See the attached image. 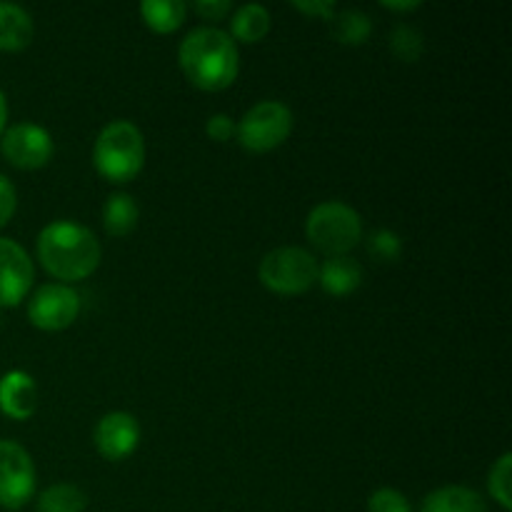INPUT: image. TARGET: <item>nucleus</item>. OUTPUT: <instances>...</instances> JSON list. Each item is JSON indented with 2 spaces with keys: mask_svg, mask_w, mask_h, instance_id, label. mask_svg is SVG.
<instances>
[{
  "mask_svg": "<svg viewBox=\"0 0 512 512\" xmlns=\"http://www.w3.org/2000/svg\"><path fill=\"white\" fill-rule=\"evenodd\" d=\"M15 205H18V193H15L13 183L0 173V228L13 218Z\"/></svg>",
  "mask_w": 512,
  "mask_h": 512,
  "instance_id": "nucleus-26",
  "label": "nucleus"
},
{
  "mask_svg": "<svg viewBox=\"0 0 512 512\" xmlns=\"http://www.w3.org/2000/svg\"><path fill=\"white\" fill-rule=\"evenodd\" d=\"M93 443L105 460L120 463L135 453L140 443V425L135 415L125 410H113L98 420L93 433Z\"/></svg>",
  "mask_w": 512,
  "mask_h": 512,
  "instance_id": "nucleus-11",
  "label": "nucleus"
},
{
  "mask_svg": "<svg viewBox=\"0 0 512 512\" xmlns=\"http://www.w3.org/2000/svg\"><path fill=\"white\" fill-rule=\"evenodd\" d=\"M423 512H488L483 495L463 485L438 488L425 498Z\"/></svg>",
  "mask_w": 512,
  "mask_h": 512,
  "instance_id": "nucleus-15",
  "label": "nucleus"
},
{
  "mask_svg": "<svg viewBox=\"0 0 512 512\" xmlns=\"http://www.w3.org/2000/svg\"><path fill=\"white\" fill-rule=\"evenodd\" d=\"M140 210L135 203L133 195L128 193H113L103 205V225L108 230V235L115 238H123V235L133 233L135 225H138Z\"/></svg>",
  "mask_w": 512,
  "mask_h": 512,
  "instance_id": "nucleus-17",
  "label": "nucleus"
},
{
  "mask_svg": "<svg viewBox=\"0 0 512 512\" xmlns=\"http://www.w3.org/2000/svg\"><path fill=\"white\" fill-rule=\"evenodd\" d=\"M368 253L373 255V258L383 260V263H395V260L400 258V253H403V240H400V235L393 233V230L380 228L370 235Z\"/></svg>",
  "mask_w": 512,
  "mask_h": 512,
  "instance_id": "nucleus-23",
  "label": "nucleus"
},
{
  "mask_svg": "<svg viewBox=\"0 0 512 512\" xmlns=\"http://www.w3.org/2000/svg\"><path fill=\"white\" fill-rule=\"evenodd\" d=\"M305 235L328 258L348 255L363 240V218L343 200H325L308 213Z\"/></svg>",
  "mask_w": 512,
  "mask_h": 512,
  "instance_id": "nucleus-4",
  "label": "nucleus"
},
{
  "mask_svg": "<svg viewBox=\"0 0 512 512\" xmlns=\"http://www.w3.org/2000/svg\"><path fill=\"white\" fill-rule=\"evenodd\" d=\"M98 238L73 220L48 223L38 235V260L53 278L83 280L100 265Z\"/></svg>",
  "mask_w": 512,
  "mask_h": 512,
  "instance_id": "nucleus-2",
  "label": "nucleus"
},
{
  "mask_svg": "<svg viewBox=\"0 0 512 512\" xmlns=\"http://www.w3.org/2000/svg\"><path fill=\"white\" fill-rule=\"evenodd\" d=\"M390 50H393L395 58H400L403 63H415L420 60L425 50V38L415 25L400 23L390 30Z\"/></svg>",
  "mask_w": 512,
  "mask_h": 512,
  "instance_id": "nucleus-21",
  "label": "nucleus"
},
{
  "mask_svg": "<svg viewBox=\"0 0 512 512\" xmlns=\"http://www.w3.org/2000/svg\"><path fill=\"white\" fill-rule=\"evenodd\" d=\"M140 15H143L145 25L153 28L155 33H173L183 25L188 5L183 0H143Z\"/></svg>",
  "mask_w": 512,
  "mask_h": 512,
  "instance_id": "nucleus-18",
  "label": "nucleus"
},
{
  "mask_svg": "<svg viewBox=\"0 0 512 512\" xmlns=\"http://www.w3.org/2000/svg\"><path fill=\"white\" fill-rule=\"evenodd\" d=\"M290 5H293L295 10H300V13L323 20H330L335 15V10H338V5H335L333 0H313V3H310V0H290Z\"/></svg>",
  "mask_w": 512,
  "mask_h": 512,
  "instance_id": "nucleus-27",
  "label": "nucleus"
},
{
  "mask_svg": "<svg viewBox=\"0 0 512 512\" xmlns=\"http://www.w3.org/2000/svg\"><path fill=\"white\" fill-rule=\"evenodd\" d=\"M35 493V465L28 450L13 440H0V505L18 510Z\"/></svg>",
  "mask_w": 512,
  "mask_h": 512,
  "instance_id": "nucleus-7",
  "label": "nucleus"
},
{
  "mask_svg": "<svg viewBox=\"0 0 512 512\" xmlns=\"http://www.w3.org/2000/svg\"><path fill=\"white\" fill-rule=\"evenodd\" d=\"M178 60L190 83L203 90H223L238 78V45L230 38V33L213 25L190 30L180 40Z\"/></svg>",
  "mask_w": 512,
  "mask_h": 512,
  "instance_id": "nucleus-1",
  "label": "nucleus"
},
{
  "mask_svg": "<svg viewBox=\"0 0 512 512\" xmlns=\"http://www.w3.org/2000/svg\"><path fill=\"white\" fill-rule=\"evenodd\" d=\"M205 133H208L210 140H218V143H225L235 135V123L230 115L225 113H215L210 115L208 123H205Z\"/></svg>",
  "mask_w": 512,
  "mask_h": 512,
  "instance_id": "nucleus-25",
  "label": "nucleus"
},
{
  "mask_svg": "<svg viewBox=\"0 0 512 512\" xmlns=\"http://www.w3.org/2000/svg\"><path fill=\"white\" fill-rule=\"evenodd\" d=\"M318 258L298 245L273 248L260 260V283L278 295H300L318 283Z\"/></svg>",
  "mask_w": 512,
  "mask_h": 512,
  "instance_id": "nucleus-5",
  "label": "nucleus"
},
{
  "mask_svg": "<svg viewBox=\"0 0 512 512\" xmlns=\"http://www.w3.org/2000/svg\"><path fill=\"white\" fill-rule=\"evenodd\" d=\"M80 313V295L65 283L40 285L28 300V318L40 330H63Z\"/></svg>",
  "mask_w": 512,
  "mask_h": 512,
  "instance_id": "nucleus-8",
  "label": "nucleus"
},
{
  "mask_svg": "<svg viewBox=\"0 0 512 512\" xmlns=\"http://www.w3.org/2000/svg\"><path fill=\"white\" fill-rule=\"evenodd\" d=\"M35 25L28 10L18 3L0 0V50H23L33 40Z\"/></svg>",
  "mask_w": 512,
  "mask_h": 512,
  "instance_id": "nucleus-14",
  "label": "nucleus"
},
{
  "mask_svg": "<svg viewBox=\"0 0 512 512\" xmlns=\"http://www.w3.org/2000/svg\"><path fill=\"white\" fill-rule=\"evenodd\" d=\"M193 10L208 20H220L233 10V3L230 0H195Z\"/></svg>",
  "mask_w": 512,
  "mask_h": 512,
  "instance_id": "nucleus-28",
  "label": "nucleus"
},
{
  "mask_svg": "<svg viewBox=\"0 0 512 512\" xmlns=\"http://www.w3.org/2000/svg\"><path fill=\"white\" fill-rule=\"evenodd\" d=\"M5 120H8V100H5V93L0 90V133L5 128Z\"/></svg>",
  "mask_w": 512,
  "mask_h": 512,
  "instance_id": "nucleus-30",
  "label": "nucleus"
},
{
  "mask_svg": "<svg viewBox=\"0 0 512 512\" xmlns=\"http://www.w3.org/2000/svg\"><path fill=\"white\" fill-rule=\"evenodd\" d=\"M510 468H512V453H503L498 460H495L493 468H490V475H488L490 495H493V500L503 510H510L512 508Z\"/></svg>",
  "mask_w": 512,
  "mask_h": 512,
  "instance_id": "nucleus-22",
  "label": "nucleus"
},
{
  "mask_svg": "<svg viewBox=\"0 0 512 512\" xmlns=\"http://www.w3.org/2000/svg\"><path fill=\"white\" fill-rule=\"evenodd\" d=\"M318 283L323 285V290L328 295L343 298V295H350L353 290L360 288V283H363V268L350 255H333V258H328L318 268Z\"/></svg>",
  "mask_w": 512,
  "mask_h": 512,
  "instance_id": "nucleus-13",
  "label": "nucleus"
},
{
  "mask_svg": "<svg viewBox=\"0 0 512 512\" xmlns=\"http://www.w3.org/2000/svg\"><path fill=\"white\" fill-rule=\"evenodd\" d=\"M38 405V388L33 375L10 370L0 378V413L13 420H28Z\"/></svg>",
  "mask_w": 512,
  "mask_h": 512,
  "instance_id": "nucleus-12",
  "label": "nucleus"
},
{
  "mask_svg": "<svg viewBox=\"0 0 512 512\" xmlns=\"http://www.w3.org/2000/svg\"><path fill=\"white\" fill-rule=\"evenodd\" d=\"M0 148H3V155L8 158V163H13L15 168L35 170L43 168L53 158L55 145L53 135L43 125L18 123L5 130L3 140H0Z\"/></svg>",
  "mask_w": 512,
  "mask_h": 512,
  "instance_id": "nucleus-9",
  "label": "nucleus"
},
{
  "mask_svg": "<svg viewBox=\"0 0 512 512\" xmlns=\"http://www.w3.org/2000/svg\"><path fill=\"white\" fill-rule=\"evenodd\" d=\"M383 8H388V10H418L420 5V0H383Z\"/></svg>",
  "mask_w": 512,
  "mask_h": 512,
  "instance_id": "nucleus-29",
  "label": "nucleus"
},
{
  "mask_svg": "<svg viewBox=\"0 0 512 512\" xmlns=\"http://www.w3.org/2000/svg\"><path fill=\"white\" fill-rule=\"evenodd\" d=\"M330 30H333V38L343 45H363L368 40L370 30H373V20L365 10L358 8H345L335 10V15L330 18Z\"/></svg>",
  "mask_w": 512,
  "mask_h": 512,
  "instance_id": "nucleus-19",
  "label": "nucleus"
},
{
  "mask_svg": "<svg viewBox=\"0 0 512 512\" xmlns=\"http://www.w3.org/2000/svg\"><path fill=\"white\" fill-rule=\"evenodd\" d=\"M368 512H413L400 490L380 488L368 498Z\"/></svg>",
  "mask_w": 512,
  "mask_h": 512,
  "instance_id": "nucleus-24",
  "label": "nucleus"
},
{
  "mask_svg": "<svg viewBox=\"0 0 512 512\" xmlns=\"http://www.w3.org/2000/svg\"><path fill=\"white\" fill-rule=\"evenodd\" d=\"M270 10L263 3L240 5L230 20V38L240 43H258L270 33Z\"/></svg>",
  "mask_w": 512,
  "mask_h": 512,
  "instance_id": "nucleus-16",
  "label": "nucleus"
},
{
  "mask_svg": "<svg viewBox=\"0 0 512 512\" xmlns=\"http://www.w3.org/2000/svg\"><path fill=\"white\" fill-rule=\"evenodd\" d=\"M88 508V495L70 483H58L38 495V512H83Z\"/></svg>",
  "mask_w": 512,
  "mask_h": 512,
  "instance_id": "nucleus-20",
  "label": "nucleus"
},
{
  "mask_svg": "<svg viewBox=\"0 0 512 512\" xmlns=\"http://www.w3.org/2000/svg\"><path fill=\"white\" fill-rule=\"evenodd\" d=\"M293 130V110L280 100H260L235 123L240 145L250 153H268L283 145Z\"/></svg>",
  "mask_w": 512,
  "mask_h": 512,
  "instance_id": "nucleus-6",
  "label": "nucleus"
},
{
  "mask_svg": "<svg viewBox=\"0 0 512 512\" xmlns=\"http://www.w3.org/2000/svg\"><path fill=\"white\" fill-rule=\"evenodd\" d=\"M145 138L130 120H110L93 145V165L110 183H128L143 170Z\"/></svg>",
  "mask_w": 512,
  "mask_h": 512,
  "instance_id": "nucleus-3",
  "label": "nucleus"
},
{
  "mask_svg": "<svg viewBox=\"0 0 512 512\" xmlns=\"http://www.w3.org/2000/svg\"><path fill=\"white\" fill-rule=\"evenodd\" d=\"M35 268L28 250L13 238H0V308L25 300L33 288Z\"/></svg>",
  "mask_w": 512,
  "mask_h": 512,
  "instance_id": "nucleus-10",
  "label": "nucleus"
}]
</instances>
